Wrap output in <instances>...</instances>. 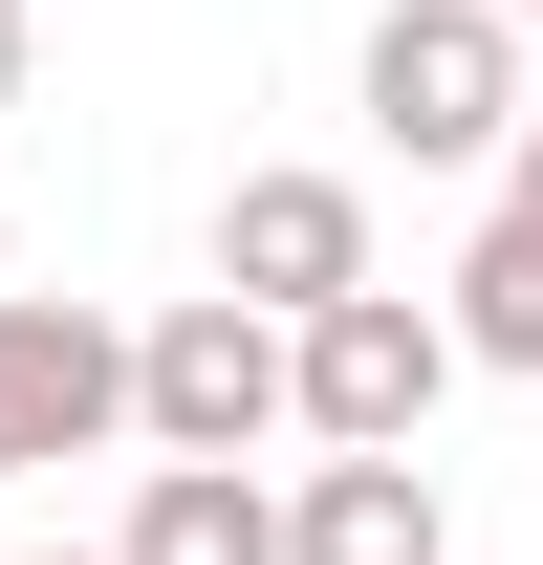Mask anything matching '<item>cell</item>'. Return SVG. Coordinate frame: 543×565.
Instances as JSON below:
<instances>
[{"label":"cell","mask_w":543,"mask_h":565,"mask_svg":"<svg viewBox=\"0 0 543 565\" xmlns=\"http://www.w3.org/2000/svg\"><path fill=\"white\" fill-rule=\"evenodd\" d=\"M131 435H152V457H262V435H305V327L239 305V282L152 305V327H131Z\"/></svg>","instance_id":"obj_1"},{"label":"cell","mask_w":543,"mask_h":565,"mask_svg":"<svg viewBox=\"0 0 543 565\" xmlns=\"http://www.w3.org/2000/svg\"><path fill=\"white\" fill-rule=\"evenodd\" d=\"M348 87H370V131H392L413 174H500V131L543 109V87H522V22H500V0H392Z\"/></svg>","instance_id":"obj_2"},{"label":"cell","mask_w":543,"mask_h":565,"mask_svg":"<svg viewBox=\"0 0 543 565\" xmlns=\"http://www.w3.org/2000/svg\"><path fill=\"white\" fill-rule=\"evenodd\" d=\"M457 370H478V349H457V305H413V282L305 305V435H327V457H413Z\"/></svg>","instance_id":"obj_3"},{"label":"cell","mask_w":543,"mask_h":565,"mask_svg":"<svg viewBox=\"0 0 543 565\" xmlns=\"http://www.w3.org/2000/svg\"><path fill=\"white\" fill-rule=\"evenodd\" d=\"M131 435V327L66 282H0V479H66Z\"/></svg>","instance_id":"obj_4"},{"label":"cell","mask_w":543,"mask_h":565,"mask_svg":"<svg viewBox=\"0 0 543 565\" xmlns=\"http://www.w3.org/2000/svg\"><path fill=\"white\" fill-rule=\"evenodd\" d=\"M217 282L305 327V305H348V282H392V262H370V196L348 174H239L217 196Z\"/></svg>","instance_id":"obj_5"},{"label":"cell","mask_w":543,"mask_h":565,"mask_svg":"<svg viewBox=\"0 0 543 565\" xmlns=\"http://www.w3.org/2000/svg\"><path fill=\"white\" fill-rule=\"evenodd\" d=\"M283 565H457V522H435V457H327V479L283 500Z\"/></svg>","instance_id":"obj_6"},{"label":"cell","mask_w":543,"mask_h":565,"mask_svg":"<svg viewBox=\"0 0 543 565\" xmlns=\"http://www.w3.org/2000/svg\"><path fill=\"white\" fill-rule=\"evenodd\" d=\"M109 565H283L262 457H152V500H131V544H109Z\"/></svg>","instance_id":"obj_7"},{"label":"cell","mask_w":543,"mask_h":565,"mask_svg":"<svg viewBox=\"0 0 543 565\" xmlns=\"http://www.w3.org/2000/svg\"><path fill=\"white\" fill-rule=\"evenodd\" d=\"M435 305H457V349H478V370H543V217L500 196V217L457 239V282H435Z\"/></svg>","instance_id":"obj_8"},{"label":"cell","mask_w":543,"mask_h":565,"mask_svg":"<svg viewBox=\"0 0 543 565\" xmlns=\"http://www.w3.org/2000/svg\"><path fill=\"white\" fill-rule=\"evenodd\" d=\"M22 87H44V22H22V0H0V109H22Z\"/></svg>","instance_id":"obj_9"},{"label":"cell","mask_w":543,"mask_h":565,"mask_svg":"<svg viewBox=\"0 0 543 565\" xmlns=\"http://www.w3.org/2000/svg\"><path fill=\"white\" fill-rule=\"evenodd\" d=\"M500 196H522V217H543V109H522V131H500Z\"/></svg>","instance_id":"obj_10"},{"label":"cell","mask_w":543,"mask_h":565,"mask_svg":"<svg viewBox=\"0 0 543 565\" xmlns=\"http://www.w3.org/2000/svg\"><path fill=\"white\" fill-rule=\"evenodd\" d=\"M500 22H543V0H500Z\"/></svg>","instance_id":"obj_11"},{"label":"cell","mask_w":543,"mask_h":565,"mask_svg":"<svg viewBox=\"0 0 543 565\" xmlns=\"http://www.w3.org/2000/svg\"><path fill=\"white\" fill-rule=\"evenodd\" d=\"M87 565H109V544H87Z\"/></svg>","instance_id":"obj_12"}]
</instances>
